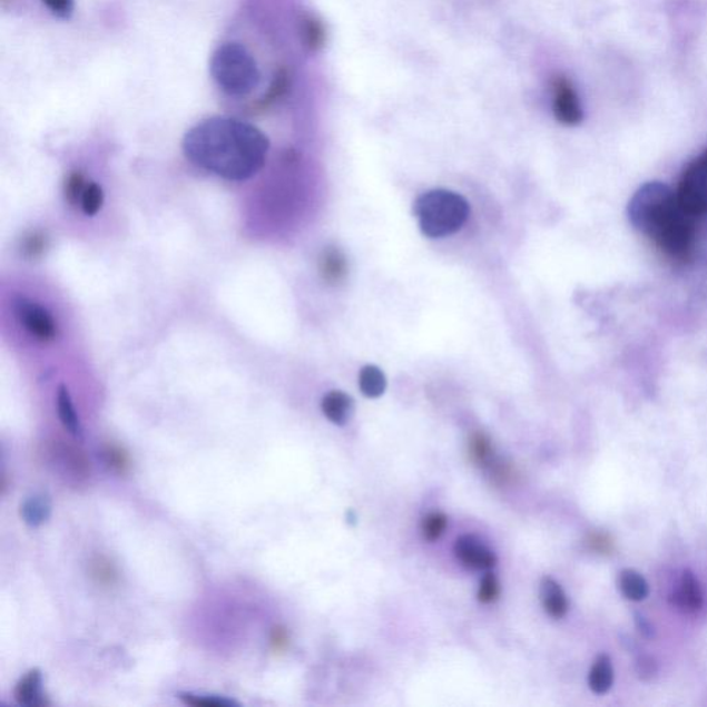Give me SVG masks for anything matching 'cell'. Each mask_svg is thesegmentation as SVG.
I'll use <instances>...</instances> for the list:
<instances>
[{"label":"cell","mask_w":707,"mask_h":707,"mask_svg":"<svg viewBox=\"0 0 707 707\" xmlns=\"http://www.w3.org/2000/svg\"><path fill=\"white\" fill-rule=\"evenodd\" d=\"M415 216L422 233L429 238H445L468 222L470 205L462 195L448 189H433L416 199Z\"/></svg>","instance_id":"3"},{"label":"cell","mask_w":707,"mask_h":707,"mask_svg":"<svg viewBox=\"0 0 707 707\" xmlns=\"http://www.w3.org/2000/svg\"><path fill=\"white\" fill-rule=\"evenodd\" d=\"M636 623L638 626V629H640V631H642V635H646L648 637L652 636L654 630H652L651 626H649L647 620L644 619L642 617H640V615H636Z\"/></svg>","instance_id":"31"},{"label":"cell","mask_w":707,"mask_h":707,"mask_svg":"<svg viewBox=\"0 0 707 707\" xmlns=\"http://www.w3.org/2000/svg\"><path fill=\"white\" fill-rule=\"evenodd\" d=\"M183 149L199 168L227 180L243 181L263 168L269 141L256 126L215 117L189 129L184 136Z\"/></svg>","instance_id":"1"},{"label":"cell","mask_w":707,"mask_h":707,"mask_svg":"<svg viewBox=\"0 0 707 707\" xmlns=\"http://www.w3.org/2000/svg\"><path fill=\"white\" fill-rule=\"evenodd\" d=\"M469 455L471 462L477 465H490L493 459V445L490 436L482 433V431H475V433L471 434Z\"/></svg>","instance_id":"19"},{"label":"cell","mask_w":707,"mask_h":707,"mask_svg":"<svg viewBox=\"0 0 707 707\" xmlns=\"http://www.w3.org/2000/svg\"><path fill=\"white\" fill-rule=\"evenodd\" d=\"M320 273L322 279L331 285H337L346 279L348 274V262L346 255L336 248L330 246L320 257Z\"/></svg>","instance_id":"10"},{"label":"cell","mask_w":707,"mask_h":707,"mask_svg":"<svg viewBox=\"0 0 707 707\" xmlns=\"http://www.w3.org/2000/svg\"><path fill=\"white\" fill-rule=\"evenodd\" d=\"M322 412L333 424L343 425L352 419L354 400L343 391H331L322 400Z\"/></svg>","instance_id":"12"},{"label":"cell","mask_w":707,"mask_h":707,"mask_svg":"<svg viewBox=\"0 0 707 707\" xmlns=\"http://www.w3.org/2000/svg\"><path fill=\"white\" fill-rule=\"evenodd\" d=\"M177 698L188 706L195 707H238L237 700L218 697V695H195L193 693H180Z\"/></svg>","instance_id":"22"},{"label":"cell","mask_w":707,"mask_h":707,"mask_svg":"<svg viewBox=\"0 0 707 707\" xmlns=\"http://www.w3.org/2000/svg\"><path fill=\"white\" fill-rule=\"evenodd\" d=\"M613 684V668L611 658L608 655H600L591 666L589 675V687L595 694H606Z\"/></svg>","instance_id":"17"},{"label":"cell","mask_w":707,"mask_h":707,"mask_svg":"<svg viewBox=\"0 0 707 707\" xmlns=\"http://www.w3.org/2000/svg\"><path fill=\"white\" fill-rule=\"evenodd\" d=\"M21 519L31 528H39L48 522L51 515V500L48 495L28 498L20 508Z\"/></svg>","instance_id":"14"},{"label":"cell","mask_w":707,"mask_h":707,"mask_svg":"<svg viewBox=\"0 0 707 707\" xmlns=\"http://www.w3.org/2000/svg\"><path fill=\"white\" fill-rule=\"evenodd\" d=\"M618 586L620 593L630 601L646 600L649 595L647 580L635 569H623L619 573Z\"/></svg>","instance_id":"16"},{"label":"cell","mask_w":707,"mask_h":707,"mask_svg":"<svg viewBox=\"0 0 707 707\" xmlns=\"http://www.w3.org/2000/svg\"><path fill=\"white\" fill-rule=\"evenodd\" d=\"M289 89H291L289 70H286V68H281V70L277 73H275L273 84L272 86H269V89L266 96H264L263 99L258 101L257 106L261 108H267L272 106L273 102L279 99H283V97L287 94V91H289Z\"/></svg>","instance_id":"21"},{"label":"cell","mask_w":707,"mask_h":707,"mask_svg":"<svg viewBox=\"0 0 707 707\" xmlns=\"http://www.w3.org/2000/svg\"><path fill=\"white\" fill-rule=\"evenodd\" d=\"M540 600H542L544 611L551 618L561 619L568 612V600L564 590L554 579L543 578L540 582Z\"/></svg>","instance_id":"13"},{"label":"cell","mask_w":707,"mask_h":707,"mask_svg":"<svg viewBox=\"0 0 707 707\" xmlns=\"http://www.w3.org/2000/svg\"><path fill=\"white\" fill-rule=\"evenodd\" d=\"M360 389L367 399H377L387 389V379L381 367L366 365L360 372Z\"/></svg>","instance_id":"18"},{"label":"cell","mask_w":707,"mask_h":707,"mask_svg":"<svg viewBox=\"0 0 707 707\" xmlns=\"http://www.w3.org/2000/svg\"><path fill=\"white\" fill-rule=\"evenodd\" d=\"M48 9L61 20L71 19L73 13V0H42Z\"/></svg>","instance_id":"28"},{"label":"cell","mask_w":707,"mask_h":707,"mask_svg":"<svg viewBox=\"0 0 707 707\" xmlns=\"http://www.w3.org/2000/svg\"><path fill=\"white\" fill-rule=\"evenodd\" d=\"M446 526L448 517L444 513H440V511L425 515L422 522L423 538L429 540V542H434L445 532Z\"/></svg>","instance_id":"23"},{"label":"cell","mask_w":707,"mask_h":707,"mask_svg":"<svg viewBox=\"0 0 707 707\" xmlns=\"http://www.w3.org/2000/svg\"><path fill=\"white\" fill-rule=\"evenodd\" d=\"M455 554L464 567L487 571L497 566L495 553L474 534H463L456 540Z\"/></svg>","instance_id":"8"},{"label":"cell","mask_w":707,"mask_h":707,"mask_svg":"<svg viewBox=\"0 0 707 707\" xmlns=\"http://www.w3.org/2000/svg\"><path fill=\"white\" fill-rule=\"evenodd\" d=\"M272 642L274 648L277 649V651H281V649H284L287 646V635L285 629L275 628L272 636Z\"/></svg>","instance_id":"30"},{"label":"cell","mask_w":707,"mask_h":707,"mask_svg":"<svg viewBox=\"0 0 707 707\" xmlns=\"http://www.w3.org/2000/svg\"><path fill=\"white\" fill-rule=\"evenodd\" d=\"M636 672L644 681L652 680V678L657 676L658 665L654 658L644 655V657L637 659Z\"/></svg>","instance_id":"29"},{"label":"cell","mask_w":707,"mask_h":707,"mask_svg":"<svg viewBox=\"0 0 707 707\" xmlns=\"http://www.w3.org/2000/svg\"><path fill=\"white\" fill-rule=\"evenodd\" d=\"M676 195L689 215L697 218L707 215V149L683 170Z\"/></svg>","instance_id":"5"},{"label":"cell","mask_w":707,"mask_h":707,"mask_svg":"<svg viewBox=\"0 0 707 707\" xmlns=\"http://www.w3.org/2000/svg\"><path fill=\"white\" fill-rule=\"evenodd\" d=\"M553 112L557 120L566 126H578L583 120V109L580 106L577 90L571 80L562 75L553 79Z\"/></svg>","instance_id":"7"},{"label":"cell","mask_w":707,"mask_h":707,"mask_svg":"<svg viewBox=\"0 0 707 707\" xmlns=\"http://www.w3.org/2000/svg\"><path fill=\"white\" fill-rule=\"evenodd\" d=\"M500 595V583L495 573H487L481 580L479 600L482 603H491L498 600Z\"/></svg>","instance_id":"27"},{"label":"cell","mask_w":707,"mask_h":707,"mask_svg":"<svg viewBox=\"0 0 707 707\" xmlns=\"http://www.w3.org/2000/svg\"><path fill=\"white\" fill-rule=\"evenodd\" d=\"M48 248V238L42 233H32L28 235L24 244H22V253L27 258H38L43 255Z\"/></svg>","instance_id":"26"},{"label":"cell","mask_w":707,"mask_h":707,"mask_svg":"<svg viewBox=\"0 0 707 707\" xmlns=\"http://www.w3.org/2000/svg\"><path fill=\"white\" fill-rule=\"evenodd\" d=\"M210 75L224 94L248 96L261 85L257 61L245 46L235 42L218 46L210 59Z\"/></svg>","instance_id":"4"},{"label":"cell","mask_w":707,"mask_h":707,"mask_svg":"<svg viewBox=\"0 0 707 707\" xmlns=\"http://www.w3.org/2000/svg\"><path fill=\"white\" fill-rule=\"evenodd\" d=\"M629 218L634 227L671 261H693L697 248V217L681 208L676 193L666 184H644L630 200Z\"/></svg>","instance_id":"2"},{"label":"cell","mask_w":707,"mask_h":707,"mask_svg":"<svg viewBox=\"0 0 707 707\" xmlns=\"http://www.w3.org/2000/svg\"><path fill=\"white\" fill-rule=\"evenodd\" d=\"M102 204H105V193L99 184L90 183L85 189L80 206L85 212V215L95 216L100 212Z\"/></svg>","instance_id":"24"},{"label":"cell","mask_w":707,"mask_h":707,"mask_svg":"<svg viewBox=\"0 0 707 707\" xmlns=\"http://www.w3.org/2000/svg\"><path fill=\"white\" fill-rule=\"evenodd\" d=\"M57 412L68 433L75 439L82 440V425H80L77 411H75L70 391L66 386H60L57 391Z\"/></svg>","instance_id":"15"},{"label":"cell","mask_w":707,"mask_h":707,"mask_svg":"<svg viewBox=\"0 0 707 707\" xmlns=\"http://www.w3.org/2000/svg\"><path fill=\"white\" fill-rule=\"evenodd\" d=\"M43 675L40 669L27 671L17 683L14 698L17 704L26 707L43 706L45 697L42 691Z\"/></svg>","instance_id":"9"},{"label":"cell","mask_w":707,"mask_h":707,"mask_svg":"<svg viewBox=\"0 0 707 707\" xmlns=\"http://www.w3.org/2000/svg\"><path fill=\"white\" fill-rule=\"evenodd\" d=\"M86 187L88 186H85L84 175L80 174V171H72L66 180L65 193L67 203L71 206L78 205L80 200H82Z\"/></svg>","instance_id":"25"},{"label":"cell","mask_w":707,"mask_h":707,"mask_svg":"<svg viewBox=\"0 0 707 707\" xmlns=\"http://www.w3.org/2000/svg\"><path fill=\"white\" fill-rule=\"evenodd\" d=\"M672 603L686 612H698L704 606L703 589L689 569L683 573L680 589L672 596Z\"/></svg>","instance_id":"11"},{"label":"cell","mask_w":707,"mask_h":707,"mask_svg":"<svg viewBox=\"0 0 707 707\" xmlns=\"http://www.w3.org/2000/svg\"><path fill=\"white\" fill-rule=\"evenodd\" d=\"M303 42L308 50L318 51L326 42V30L322 21L314 16H307L302 24Z\"/></svg>","instance_id":"20"},{"label":"cell","mask_w":707,"mask_h":707,"mask_svg":"<svg viewBox=\"0 0 707 707\" xmlns=\"http://www.w3.org/2000/svg\"><path fill=\"white\" fill-rule=\"evenodd\" d=\"M16 314L22 326L38 341L45 343L55 341L57 326L48 310L28 301L26 297H21L16 302Z\"/></svg>","instance_id":"6"}]
</instances>
